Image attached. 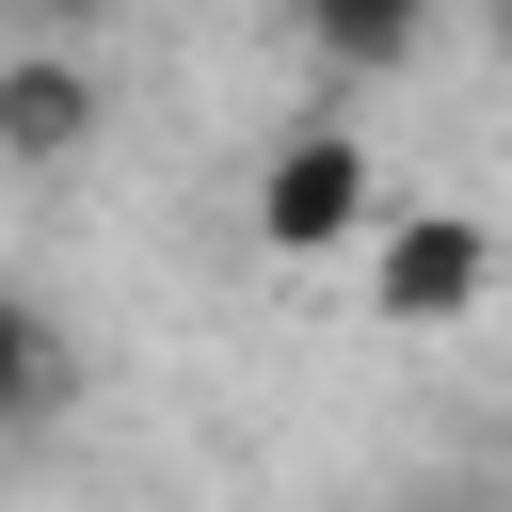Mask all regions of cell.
<instances>
[{
    "label": "cell",
    "mask_w": 512,
    "mask_h": 512,
    "mask_svg": "<svg viewBox=\"0 0 512 512\" xmlns=\"http://www.w3.org/2000/svg\"><path fill=\"white\" fill-rule=\"evenodd\" d=\"M352 224H368V144H352V128H304V144L272 160V192H256V240L320 256V240H352Z\"/></svg>",
    "instance_id": "6da1fadb"
},
{
    "label": "cell",
    "mask_w": 512,
    "mask_h": 512,
    "mask_svg": "<svg viewBox=\"0 0 512 512\" xmlns=\"http://www.w3.org/2000/svg\"><path fill=\"white\" fill-rule=\"evenodd\" d=\"M464 288H480V224H448V208L384 224V320H448Z\"/></svg>",
    "instance_id": "7a4b0ae2"
},
{
    "label": "cell",
    "mask_w": 512,
    "mask_h": 512,
    "mask_svg": "<svg viewBox=\"0 0 512 512\" xmlns=\"http://www.w3.org/2000/svg\"><path fill=\"white\" fill-rule=\"evenodd\" d=\"M80 112H96V96H80V64H0V144H16V160H64V144H80Z\"/></svg>",
    "instance_id": "3957f363"
},
{
    "label": "cell",
    "mask_w": 512,
    "mask_h": 512,
    "mask_svg": "<svg viewBox=\"0 0 512 512\" xmlns=\"http://www.w3.org/2000/svg\"><path fill=\"white\" fill-rule=\"evenodd\" d=\"M320 48H352V64H400V48H416V16H400V0H384V16H368V0H336V16H320Z\"/></svg>",
    "instance_id": "277c9868"
},
{
    "label": "cell",
    "mask_w": 512,
    "mask_h": 512,
    "mask_svg": "<svg viewBox=\"0 0 512 512\" xmlns=\"http://www.w3.org/2000/svg\"><path fill=\"white\" fill-rule=\"evenodd\" d=\"M32 400H48V336H32L16 288H0V416H32Z\"/></svg>",
    "instance_id": "5b68a950"
}]
</instances>
